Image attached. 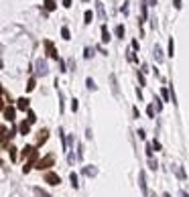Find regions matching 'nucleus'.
<instances>
[{
  "label": "nucleus",
  "instance_id": "f257e3e1",
  "mask_svg": "<svg viewBox=\"0 0 189 197\" xmlns=\"http://www.w3.org/2000/svg\"><path fill=\"white\" fill-rule=\"evenodd\" d=\"M55 165V154H47V157L39 158V163H37V169L39 171H47L49 167H53Z\"/></svg>",
  "mask_w": 189,
  "mask_h": 197
},
{
  "label": "nucleus",
  "instance_id": "f03ea898",
  "mask_svg": "<svg viewBox=\"0 0 189 197\" xmlns=\"http://www.w3.org/2000/svg\"><path fill=\"white\" fill-rule=\"evenodd\" d=\"M45 183H49V185H59V183H61V177L53 171H47L45 173Z\"/></svg>",
  "mask_w": 189,
  "mask_h": 197
},
{
  "label": "nucleus",
  "instance_id": "7ed1b4c3",
  "mask_svg": "<svg viewBox=\"0 0 189 197\" xmlns=\"http://www.w3.org/2000/svg\"><path fill=\"white\" fill-rule=\"evenodd\" d=\"M43 45H45V51H47V55L51 57V59H57L59 61V55H57V51H55V45L51 43V41H43Z\"/></svg>",
  "mask_w": 189,
  "mask_h": 197
},
{
  "label": "nucleus",
  "instance_id": "20e7f679",
  "mask_svg": "<svg viewBox=\"0 0 189 197\" xmlns=\"http://www.w3.org/2000/svg\"><path fill=\"white\" fill-rule=\"evenodd\" d=\"M2 118H4L6 122H12V120H15V108H12V106H4V110H2Z\"/></svg>",
  "mask_w": 189,
  "mask_h": 197
},
{
  "label": "nucleus",
  "instance_id": "39448f33",
  "mask_svg": "<svg viewBox=\"0 0 189 197\" xmlns=\"http://www.w3.org/2000/svg\"><path fill=\"white\" fill-rule=\"evenodd\" d=\"M29 106H31L29 98H19V100H16V108L23 110V112H27V110H29Z\"/></svg>",
  "mask_w": 189,
  "mask_h": 197
},
{
  "label": "nucleus",
  "instance_id": "423d86ee",
  "mask_svg": "<svg viewBox=\"0 0 189 197\" xmlns=\"http://www.w3.org/2000/svg\"><path fill=\"white\" fill-rule=\"evenodd\" d=\"M19 132L23 134V136H27V134L31 132V122H27V120H24V122H20V124H19Z\"/></svg>",
  "mask_w": 189,
  "mask_h": 197
},
{
  "label": "nucleus",
  "instance_id": "0eeeda50",
  "mask_svg": "<svg viewBox=\"0 0 189 197\" xmlns=\"http://www.w3.org/2000/svg\"><path fill=\"white\" fill-rule=\"evenodd\" d=\"M37 67H39V69H37V73H39V75H47V71H49V69H47V63H45V61H37Z\"/></svg>",
  "mask_w": 189,
  "mask_h": 197
},
{
  "label": "nucleus",
  "instance_id": "6e6552de",
  "mask_svg": "<svg viewBox=\"0 0 189 197\" xmlns=\"http://www.w3.org/2000/svg\"><path fill=\"white\" fill-rule=\"evenodd\" d=\"M47 138H49V130L45 128V130H41V132H39V140H37V144L41 146L43 142H47Z\"/></svg>",
  "mask_w": 189,
  "mask_h": 197
},
{
  "label": "nucleus",
  "instance_id": "1a4fd4ad",
  "mask_svg": "<svg viewBox=\"0 0 189 197\" xmlns=\"http://www.w3.org/2000/svg\"><path fill=\"white\" fill-rule=\"evenodd\" d=\"M83 175H86V177H96L98 169L96 167H86V169H83Z\"/></svg>",
  "mask_w": 189,
  "mask_h": 197
},
{
  "label": "nucleus",
  "instance_id": "9d476101",
  "mask_svg": "<svg viewBox=\"0 0 189 197\" xmlns=\"http://www.w3.org/2000/svg\"><path fill=\"white\" fill-rule=\"evenodd\" d=\"M108 41H110V31L106 25H102V43H108Z\"/></svg>",
  "mask_w": 189,
  "mask_h": 197
},
{
  "label": "nucleus",
  "instance_id": "9b49d317",
  "mask_svg": "<svg viewBox=\"0 0 189 197\" xmlns=\"http://www.w3.org/2000/svg\"><path fill=\"white\" fill-rule=\"evenodd\" d=\"M96 8H98V14H100V18H102V20H106V12H104V4L100 2V0L96 2Z\"/></svg>",
  "mask_w": 189,
  "mask_h": 197
},
{
  "label": "nucleus",
  "instance_id": "f8f14e48",
  "mask_svg": "<svg viewBox=\"0 0 189 197\" xmlns=\"http://www.w3.org/2000/svg\"><path fill=\"white\" fill-rule=\"evenodd\" d=\"M173 171L177 173V177H179V179H187V175H185V171H183V169L179 167V165H175V167H173Z\"/></svg>",
  "mask_w": 189,
  "mask_h": 197
},
{
  "label": "nucleus",
  "instance_id": "ddd939ff",
  "mask_svg": "<svg viewBox=\"0 0 189 197\" xmlns=\"http://www.w3.org/2000/svg\"><path fill=\"white\" fill-rule=\"evenodd\" d=\"M69 179H71V185H73V189H78L79 187V177H78V173H71V175H69Z\"/></svg>",
  "mask_w": 189,
  "mask_h": 197
},
{
  "label": "nucleus",
  "instance_id": "4468645a",
  "mask_svg": "<svg viewBox=\"0 0 189 197\" xmlns=\"http://www.w3.org/2000/svg\"><path fill=\"white\" fill-rule=\"evenodd\" d=\"M83 18H86L83 23H86V25H90V23L94 20V12H92V10H86V14H83Z\"/></svg>",
  "mask_w": 189,
  "mask_h": 197
},
{
  "label": "nucleus",
  "instance_id": "2eb2a0df",
  "mask_svg": "<svg viewBox=\"0 0 189 197\" xmlns=\"http://www.w3.org/2000/svg\"><path fill=\"white\" fill-rule=\"evenodd\" d=\"M55 0H45V10H49V12H51V10H55Z\"/></svg>",
  "mask_w": 189,
  "mask_h": 197
},
{
  "label": "nucleus",
  "instance_id": "dca6fc26",
  "mask_svg": "<svg viewBox=\"0 0 189 197\" xmlns=\"http://www.w3.org/2000/svg\"><path fill=\"white\" fill-rule=\"evenodd\" d=\"M155 59L159 61V63H161V61H163V51H161V47H159V45H157V47H155Z\"/></svg>",
  "mask_w": 189,
  "mask_h": 197
},
{
  "label": "nucleus",
  "instance_id": "f3484780",
  "mask_svg": "<svg viewBox=\"0 0 189 197\" xmlns=\"http://www.w3.org/2000/svg\"><path fill=\"white\" fill-rule=\"evenodd\" d=\"M116 37H118V39H124V25L116 27Z\"/></svg>",
  "mask_w": 189,
  "mask_h": 197
},
{
  "label": "nucleus",
  "instance_id": "a211bd4d",
  "mask_svg": "<svg viewBox=\"0 0 189 197\" xmlns=\"http://www.w3.org/2000/svg\"><path fill=\"white\" fill-rule=\"evenodd\" d=\"M138 179H141V189H142V193L146 195V183H145V173H142V171H141V177H138Z\"/></svg>",
  "mask_w": 189,
  "mask_h": 197
},
{
  "label": "nucleus",
  "instance_id": "6ab92c4d",
  "mask_svg": "<svg viewBox=\"0 0 189 197\" xmlns=\"http://www.w3.org/2000/svg\"><path fill=\"white\" fill-rule=\"evenodd\" d=\"M6 150H8V154H10V161H16V148L10 146V148H6Z\"/></svg>",
  "mask_w": 189,
  "mask_h": 197
},
{
  "label": "nucleus",
  "instance_id": "aec40b11",
  "mask_svg": "<svg viewBox=\"0 0 189 197\" xmlns=\"http://www.w3.org/2000/svg\"><path fill=\"white\" fill-rule=\"evenodd\" d=\"M169 94H171V92H169L167 88H163V89H161V96H163V100H165V102H169Z\"/></svg>",
  "mask_w": 189,
  "mask_h": 197
},
{
  "label": "nucleus",
  "instance_id": "412c9836",
  "mask_svg": "<svg viewBox=\"0 0 189 197\" xmlns=\"http://www.w3.org/2000/svg\"><path fill=\"white\" fill-rule=\"evenodd\" d=\"M61 37H63L65 41H67V39H71V37H69V29H67V27H63V29H61Z\"/></svg>",
  "mask_w": 189,
  "mask_h": 197
},
{
  "label": "nucleus",
  "instance_id": "4be33fe9",
  "mask_svg": "<svg viewBox=\"0 0 189 197\" xmlns=\"http://www.w3.org/2000/svg\"><path fill=\"white\" fill-rule=\"evenodd\" d=\"M175 55V43H173V39H169V57H173Z\"/></svg>",
  "mask_w": 189,
  "mask_h": 197
},
{
  "label": "nucleus",
  "instance_id": "5701e85b",
  "mask_svg": "<svg viewBox=\"0 0 189 197\" xmlns=\"http://www.w3.org/2000/svg\"><path fill=\"white\" fill-rule=\"evenodd\" d=\"M146 114H149V118H155V106H153V104L146 108Z\"/></svg>",
  "mask_w": 189,
  "mask_h": 197
},
{
  "label": "nucleus",
  "instance_id": "b1692460",
  "mask_svg": "<svg viewBox=\"0 0 189 197\" xmlns=\"http://www.w3.org/2000/svg\"><path fill=\"white\" fill-rule=\"evenodd\" d=\"M35 195L37 197H49V193H45V191H41L39 187H35Z\"/></svg>",
  "mask_w": 189,
  "mask_h": 197
},
{
  "label": "nucleus",
  "instance_id": "393cba45",
  "mask_svg": "<svg viewBox=\"0 0 189 197\" xmlns=\"http://www.w3.org/2000/svg\"><path fill=\"white\" fill-rule=\"evenodd\" d=\"M86 84H87V89H96V81H94L92 77H87V81H86Z\"/></svg>",
  "mask_w": 189,
  "mask_h": 197
},
{
  "label": "nucleus",
  "instance_id": "a878e982",
  "mask_svg": "<svg viewBox=\"0 0 189 197\" xmlns=\"http://www.w3.org/2000/svg\"><path fill=\"white\" fill-rule=\"evenodd\" d=\"M92 55H94V49H92V47H86V53H83V57H86V59H90Z\"/></svg>",
  "mask_w": 189,
  "mask_h": 197
},
{
  "label": "nucleus",
  "instance_id": "bb28decb",
  "mask_svg": "<svg viewBox=\"0 0 189 197\" xmlns=\"http://www.w3.org/2000/svg\"><path fill=\"white\" fill-rule=\"evenodd\" d=\"M35 89V77H31L29 79V85H27V92H33Z\"/></svg>",
  "mask_w": 189,
  "mask_h": 197
},
{
  "label": "nucleus",
  "instance_id": "cd10ccee",
  "mask_svg": "<svg viewBox=\"0 0 189 197\" xmlns=\"http://www.w3.org/2000/svg\"><path fill=\"white\" fill-rule=\"evenodd\" d=\"M150 146H153V150H161V142H159V140H153Z\"/></svg>",
  "mask_w": 189,
  "mask_h": 197
},
{
  "label": "nucleus",
  "instance_id": "c85d7f7f",
  "mask_svg": "<svg viewBox=\"0 0 189 197\" xmlns=\"http://www.w3.org/2000/svg\"><path fill=\"white\" fill-rule=\"evenodd\" d=\"M149 165H150V169H153V171H157V161L153 157H149Z\"/></svg>",
  "mask_w": 189,
  "mask_h": 197
},
{
  "label": "nucleus",
  "instance_id": "c756f323",
  "mask_svg": "<svg viewBox=\"0 0 189 197\" xmlns=\"http://www.w3.org/2000/svg\"><path fill=\"white\" fill-rule=\"evenodd\" d=\"M29 122H31V124L37 122V116H35V112H29Z\"/></svg>",
  "mask_w": 189,
  "mask_h": 197
},
{
  "label": "nucleus",
  "instance_id": "7c9ffc66",
  "mask_svg": "<svg viewBox=\"0 0 189 197\" xmlns=\"http://www.w3.org/2000/svg\"><path fill=\"white\" fill-rule=\"evenodd\" d=\"M79 108V104H78V100H73V102H71V110H73V112H75V110H78Z\"/></svg>",
  "mask_w": 189,
  "mask_h": 197
},
{
  "label": "nucleus",
  "instance_id": "2f4dec72",
  "mask_svg": "<svg viewBox=\"0 0 189 197\" xmlns=\"http://www.w3.org/2000/svg\"><path fill=\"white\" fill-rule=\"evenodd\" d=\"M173 6H175L177 10H179V8H181V0H173Z\"/></svg>",
  "mask_w": 189,
  "mask_h": 197
},
{
  "label": "nucleus",
  "instance_id": "473e14b6",
  "mask_svg": "<svg viewBox=\"0 0 189 197\" xmlns=\"http://www.w3.org/2000/svg\"><path fill=\"white\" fill-rule=\"evenodd\" d=\"M128 59H130V61H136V55L132 53V51H130V53H128Z\"/></svg>",
  "mask_w": 189,
  "mask_h": 197
},
{
  "label": "nucleus",
  "instance_id": "72a5a7b5",
  "mask_svg": "<svg viewBox=\"0 0 189 197\" xmlns=\"http://www.w3.org/2000/svg\"><path fill=\"white\" fill-rule=\"evenodd\" d=\"M63 6H65V8H69V6H71V0H63Z\"/></svg>",
  "mask_w": 189,
  "mask_h": 197
},
{
  "label": "nucleus",
  "instance_id": "f704fd0d",
  "mask_svg": "<svg viewBox=\"0 0 189 197\" xmlns=\"http://www.w3.org/2000/svg\"><path fill=\"white\" fill-rule=\"evenodd\" d=\"M146 2H149L150 6H155V4H157V0H146Z\"/></svg>",
  "mask_w": 189,
  "mask_h": 197
},
{
  "label": "nucleus",
  "instance_id": "c9c22d12",
  "mask_svg": "<svg viewBox=\"0 0 189 197\" xmlns=\"http://www.w3.org/2000/svg\"><path fill=\"white\" fill-rule=\"evenodd\" d=\"M179 195H181V197H189V195H187V193H185V191H181Z\"/></svg>",
  "mask_w": 189,
  "mask_h": 197
}]
</instances>
